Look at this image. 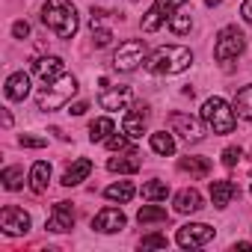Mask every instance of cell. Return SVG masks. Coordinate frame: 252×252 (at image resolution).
<instances>
[{
  "instance_id": "1",
  "label": "cell",
  "mask_w": 252,
  "mask_h": 252,
  "mask_svg": "<svg viewBox=\"0 0 252 252\" xmlns=\"http://www.w3.org/2000/svg\"><path fill=\"white\" fill-rule=\"evenodd\" d=\"M190 65H193V51L184 45H163L146 60V68L152 74H181Z\"/></svg>"
},
{
  "instance_id": "2",
  "label": "cell",
  "mask_w": 252,
  "mask_h": 252,
  "mask_svg": "<svg viewBox=\"0 0 252 252\" xmlns=\"http://www.w3.org/2000/svg\"><path fill=\"white\" fill-rule=\"evenodd\" d=\"M42 21L48 30H54L60 39H71L77 33V12L74 6L68 3V0H48V3L42 6Z\"/></svg>"
},
{
  "instance_id": "3",
  "label": "cell",
  "mask_w": 252,
  "mask_h": 252,
  "mask_svg": "<svg viewBox=\"0 0 252 252\" xmlns=\"http://www.w3.org/2000/svg\"><path fill=\"white\" fill-rule=\"evenodd\" d=\"M74 92H77V80L71 74H60L57 80H48L39 89L36 104H39V110H60L63 104H68L74 98Z\"/></svg>"
},
{
  "instance_id": "4",
  "label": "cell",
  "mask_w": 252,
  "mask_h": 252,
  "mask_svg": "<svg viewBox=\"0 0 252 252\" xmlns=\"http://www.w3.org/2000/svg\"><path fill=\"white\" fill-rule=\"evenodd\" d=\"M202 122L208 125L214 134H231L234 125H237V113L222 98H208L202 104Z\"/></svg>"
},
{
  "instance_id": "5",
  "label": "cell",
  "mask_w": 252,
  "mask_h": 252,
  "mask_svg": "<svg viewBox=\"0 0 252 252\" xmlns=\"http://www.w3.org/2000/svg\"><path fill=\"white\" fill-rule=\"evenodd\" d=\"M246 48V36L237 30V27H222L217 33V42H214V60L217 63H228V60H237Z\"/></svg>"
},
{
  "instance_id": "6",
  "label": "cell",
  "mask_w": 252,
  "mask_h": 252,
  "mask_svg": "<svg viewBox=\"0 0 252 252\" xmlns=\"http://www.w3.org/2000/svg\"><path fill=\"white\" fill-rule=\"evenodd\" d=\"M187 3V0H155V6L143 15V21H140V27H143V33H155V30H160L181 6Z\"/></svg>"
},
{
  "instance_id": "7",
  "label": "cell",
  "mask_w": 252,
  "mask_h": 252,
  "mask_svg": "<svg viewBox=\"0 0 252 252\" xmlns=\"http://www.w3.org/2000/svg\"><path fill=\"white\" fill-rule=\"evenodd\" d=\"M143 60H146V45L140 39H128L113 54V68L116 71H134V68H140Z\"/></svg>"
},
{
  "instance_id": "8",
  "label": "cell",
  "mask_w": 252,
  "mask_h": 252,
  "mask_svg": "<svg viewBox=\"0 0 252 252\" xmlns=\"http://www.w3.org/2000/svg\"><path fill=\"white\" fill-rule=\"evenodd\" d=\"M211 237H214V228L211 225H205V222H187V225L178 228L175 243L181 249H199V246L211 243Z\"/></svg>"
},
{
  "instance_id": "9",
  "label": "cell",
  "mask_w": 252,
  "mask_h": 252,
  "mask_svg": "<svg viewBox=\"0 0 252 252\" xmlns=\"http://www.w3.org/2000/svg\"><path fill=\"white\" fill-rule=\"evenodd\" d=\"M169 128H172V134H181L187 143H202V137H205V122L193 119L190 113H172Z\"/></svg>"
},
{
  "instance_id": "10",
  "label": "cell",
  "mask_w": 252,
  "mask_h": 252,
  "mask_svg": "<svg viewBox=\"0 0 252 252\" xmlns=\"http://www.w3.org/2000/svg\"><path fill=\"white\" fill-rule=\"evenodd\" d=\"M0 228L9 237H18V234H27L30 231V214L24 208H15V205H6L0 211Z\"/></svg>"
},
{
  "instance_id": "11",
  "label": "cell",
  "mask_w": 252,
  "mask_h": 252,
  "mask_svg": "<svg viewBox=\"0 0 252 252\" xmlns=\"http://www.w3.org/2000/svg\"><path fill=\"white\" fill-rule=\"evenodd\" d=\"M149 104H143V101H137L128 113H125V119H122V131L128 134V137H143L146 134V125H149Z\"/></svg>"
},
{
  "instance_id": "12",
  "label": "cell",
  "mask_w": 252,
  "mask_h": 252,
  "mask_svg": "<svg viewBox=\"0 0 252 252\" xmlns=\"http://www.w3.org/2000/svg\"><path fill=\"white\" fill-rule=\"evenodd\" d=\"M125 225H128V220H125V214L119 208H101L95 217H92V228L101 231V234H113V231H122Z\"/></svg>"
},
{
  "instance_id": "13",
  "label": "cell",
  "mask_w": 252,
  "mask_h": 252,
  "mask_svg": "<svg viewBox=\"0 0 252 252\" xmlns=\"http://www.w3.org/2000/svg\"><path fill=\"white\" fill-rule=\"evenodd\" d=\"M48 228L51 231H71L74 228V208L71 202H57L51 217H48Z\"/></svg>"
},
{
  "instance_id": "14",
  "label": "cell",
  "mask_w": 252,
  "mask_h": 252,
  "mask_svg": "<svg viewBox=\"0 0 252 252\" xmlns=\"http://www.w3.org/2000/svg\"><path fill=\"white\" fill-rule=\"evenodd\" d=\"M140 166H143V160H140V155L134 149H128V155H122V158H110L107 160V169L119 172V175H134V172H140Z\"/></svg>"
},
{
  "instance_id": "15",
  "label": "cell",
  "mask_w": 252,
  "mask_h": 252,
  "mask_svg": "<svg viewBox=\"0 0 252 252\" xmlns=\"http://www.w3.org/2000/svg\"><path fill=\"white\" fill-rule=\"evenodd\" d=\"M234 196H240V187L234 184V181H211V202L217 205V208H225V205H231V199Z\"/></svg>"
},
{
  "instance_id": "16",
  "label": "cell",
  "mask_w": 252,
  "mask_h": 252,
  "mask_svg": "<svg viewBox=\"0 0 252 252\" xmlns=\"http://www.w3.org/2000/svg\"><path fill=\"white\" fill-rule=\"evenodd\" d=\"M131 86H119V89H104L101 92V98H98V104L104 107V110H122L125 104L131 101Z\"/></svg>"
},
{
  "instance_id": "17",
  "label": "cell",
  "mask_w": 252,
  "mask_h": 252,
  "mask_svg": "<svg viewBox=\"0 0 252 252\" xmlns=\"http://www.w3.org/2000/svg\"><path fill=\"white\" fill-rule=\"evenodd\" d=\"M33 71L48 83V80H57L60 74H65V65H63V60H60V57H42V60H36V63H33Z\"/></svg>"
},
{
  "instance_id": "18",
  "label": "cell",
  "mask_w": 252,
  "mask_h": 252,
  "mask_svg": "<svg viewBox=\"0 0 252 252\" xmlns=\"http://www.w3.org/2000/svg\"><path fill=\"white\" fill-rule=\"evenodd\" d=\"M27 95H30V74L27 71L9 74V80H6V98L9 101H24Z\"/></svg>"
},
{
  "instance_id": "19",
  "label": "cell",
  "mask_w": 252,
  "mask_h": 252,
  "mask_svg": "<svg viewBox=\"0 0 252 252\" xmlns=\"http://www.w3.org/2000/svg\"><path fill=\"white\" fill-rule=\"evenodd\" d=\"M175 211L178 214H196V211H202V193L193 190V187L175 193Z\"/></svg>"
},
{
  "instance_id": "20",
  "label": "cell",
  "mask_w": 252,
  "mask_h": 252,
  "mask_svg": "<svg viewBox=\"0 0 252 252\" xmlns=\"http://www.w3.org/2000/svg\"><path fill=\"white\" fill-rule=\"evenodd\" d=\"M89 172H92V160L80 158V160H74V163L63 172V184H65V187H74V184L86 181V178H89Z\"/></svg>"
},
{
  "instance_id": "21",
  "label": "cell",
  "mask_w": 252,
  "mask_h": 252,
  "mask_svg": "<svg viewBox=\"0 0 252 252\" xmlns=\"http://www.w3.org/2000/svg\"><path fill=\"white\" fill-rule=\"evenodd\" d=\"M48 184H51V163L48 160L33 163V169H30V190L33 193H45Z\"/></svg>"
},
{
  "instance_id": "22",
  "label": "cell",
  "mask_w": 252,
  "mask_h": 252,
  "mask_svg": "<svg viewBox=\"0 0 252 252\" xmlns=\"http://www.w3.org/2000/svg\"><path fill=\"white\" fill-rule=\"evenodd\" d=\"M181 172H190L193 178H208L211 175V160L208 158H181L178 160Z\"/></svg>"
},
{
  "instance_id": "23",
  "label": "cell",
  "mask_w": 252,
  "mask_h": 252,
  "mask_svg": "<svg viewBox=\"0 0 252 252\" xmlns=\"http://www.w3.org/2000/svg\"><path fill=\"white\" fill-rule=\"evenodd\" d=\"M104 196H107L110 202H131V199L137 196V187H134L131 181H119V184H110V187L104 190Z\"/></svg>"
},
{
  "instance_id": "24",
  "label": "cell",
  "mask_w": 252,
  "mask_h": 252,
  "mask_svg": "<svg viewBox=\"0 0 252 252\" xmlns=\"http://www.w3.org/2000/svg\"><path fill=\"white\" fill-rule=\"evenodd\" d=\"M231 107H234V113H237L240 119H249V122H252V83L243 86V89L234 95V104H231Z\"/></svg>"
},
{
  "instance_id": "25",
  "label": "cell",
  "mask_w": 252,
  "mask_h": 252,
  "mask_svg": "<svg viewBox=\"0 0 252 252\" xmlns=\"http://www.w3.org/2000/svg\"><path fill=\"white\" fill-rule=\"evenodd\" d=\"M110 134H113V119L110 116H101V119H95L89 125V140L92 143H104Z\"/></svg>"
},
{
  "instance_id": "26",
  "label": "cell",
  "mask_w": 252,
  "mask_h": 252,
  "mask_svg": "<svg viewBox=\"0 0 252 252\" xmlns=\"http://www.w3.org/2000/svg\"><path fill=\"white\" fill-rule=\"evenodd\" d=\"M152 152H158V155H163V158H169V155H175V140H172V134H166V131H158V134H152Z\"/></svg>"
},
{
  "instance_id": "27",
  "label": "cell",
  "mask_w": 252,
  "mask_h": 252,
  "mask_svg": "<svg viewBox=\"0 0 252 252\" xmlns=\"http://www.w3.org/2000/svg\"><path fill=\"white\" fill-rule=\"evenodd\" d=\"M137 220H140L143 225H149V222H166L169 214H166V208H160V205H143V208L137 211Z\"/></svg>"
},
{
  "instance_id": "28",
  "label": "cell",
  "mask_w": 252,
  "mask_h": 252,
  "mask_svg": "<svg viewBox=\"0 0 252 252\" xmlns=\"http://www.w3.org/2000/svg\"><path fill=\"white\" fill-rule=\"evenodd\" d=\"M169 196V184L166 181H149V184H143V199L146 202H163Z\"/></svg>"
},
{
  "instance_id": "29",
  "label": "cell",
  "mask_w": 252,
  "mask_h": 252,
  "mask_svg": "<svg viewBox=\"0 0 252 252\" xmlns=\"http://www.w3.org/2000/svg\"><path fill=\"white\" fill-rule=\"evenodd\" d=\"M0 181H3V187H6V190H12V193H15V190H21V187H24V169H21V166H6L3 172H0Z\"/></svg>"
},
{
  "instance_id": "30",
  "label": "cell",
  "mask_w": 252,
  "mask_h": 252,
  "mask_svg": "<svg viewBox=\"0 0 252 252\" xmlns=\"http://www.w3.org/2000/svg\"><path fill=\"white\" fill-rule=\"evenodd\" d=\"M169 27H172V33L184 36V33H190V27H193V18H190L187 12H175V15L169 18Z\"/></svg>"
},
{
  "instance_id": "31",
  "label": "cell",
  "mask_w": 252,
  "mask_h": 252,
  "mask_svg": "<svg viewBox=\"0 0 252 252\" xmlns=\"http://www.w3.org/2000/svg\"><path fill=\"white\" fill-rule=\"evenodd\" d=\"M92 42H95V48H107V45L113 42V30H107V27H92Z\"/></svg>"
},
{
  "instance_id": "32",
  "label": "cell",
  "mask_w": 252,
  "mask_h": 252,
  "mask_svg": "<svg viewBox=\"0 0 252 252\" xmlns=\"http://www.w3.org/2000/svg\"><path fill=\"white\" fill-rule=\"evenodd\" d=\"M140 246H143V249H166L169 240H166L163 234H146V237L140 240Z\"/></svg>"
},
{
  "instance_id": "33",
  "label": "cell",
  "mask_w": 252,
  "mask_h": 252,
  "mask_svg": "<svg viewBox=\"0 0 252 252\" xmlns=\"http://www.w3.org/2000/svg\"><path fill=\"white\" fill-rule=\"evenodd\" d=\"M24 149H45L48 146V140L45 137H33V134H21V140H18Z\"/></svg>"
},
{
  "instance_id": "34",
  "label": "cell",
  "mask_w": 252,
  "mask_h": 252,
  "mask_svg": "<svg viewBox=\"0 0 252 252\" xmlns=\"http://www.w3.org/2000/svg\"><path fill=\"white\" fill-rule=\"evenodd\" d=\"M240 155H243V152H240L237 146H228V149H222V155H220V158H222V163H225V166H237Z\"/></svg>"
},
{
  "instance_id": "35",
  "label": "cell",
  "mask_w": 252,
  "mask_h": 252,
  "mask_svg": "<svg viewBox=\"0 0 252 252\" xmlns=\"http://www.w3.org/2000/svg\"><path fill=\"white\" fill-rule=\"evenodd\" d=\"M104 143H107L110 152H122V149H128V134H125V137H122V134H113V137H107Z\"/></svg>"
},
{
  "instance_id": "36",
  "label": "cell",
  "mask_w": 252,
  "mask_h": 252,
  "mask_svg": "<svg viewBox=\"0 0 252 252\" xmlns=\"http://www.w3.org/2000/svg\"><path fill=\"white\" fill-rule=\"evenodd\" d=\"M12 36H15V39H27V36H30V24H27V21H15V24H12Z\"/></svg>"
},
{
  "instance_id": "37",
  "label": "cell",
  "mask_w": 252,
  "mask_h": 252,
  "mask_svg": "<svg viewBox=\"0 0 252 252\" xmlns=\"http://www.w3.org/2000/svg\"><path fill=\"white\" fill-rule=\"evenodd\" d=\"M86 110H89V104H86V101H77V104H71V110H68V113H71V116H83Z\"/></svg>"
},
{
  "instance_id": "38",
  "label": "cell",
  "mask_w": 252,
  "mask_h": 252,
  "mask_svg": "<svg viewBox=\"0 0 252 252\" xmlns=\"http://www.w3.org/2000/svg\"><path fill=\"white\" fill-rule=\"evenodd\" d=\"M240 15H243V21H252V0H243V6H240Z\"/></svg>"
},
{
  "instance_id": "39",
  "label": "cell",
  "mask_w": 252,
  "mask_h": 252,
  "mask_svg": "<svg viewBox=\"0 0 252 252\" xmlns=\"http://www.w3.org/2000/svg\"><path fill=\"white\" fill-rule=\"evenodd\" d=\"M12 125V116H9V110H3V128H9Z\"/></svg>"
},
{
  "instance_id": "40",
  "label": "cell",
  "mask_w": 252,
  "mask_h": 252,
  "mask_svg": "<svg viewBox=\"0 0 252 252\" xmlns=\"http://www.w3.org/2000/svg\"><path fill=\"white\" fill-rule=\"evenodd\" d=\"M205 3H208V6H217V3H220V0H205Z\"/></svg>"
},
{
  "instance_id": "41",
  "label": "cell",
  "mask_w": 252,
  "mask_h": 252,
  "mask_svg": "<svg viewBox=\"0 0 252 252\" xmlns=\"http://www.w3.org/2000/svg\"><path fill=\"white\" fill-rule=\"evenodd\" d=\"M249 196H252V187H249Z\"/></svg>"
}]
</instances>
